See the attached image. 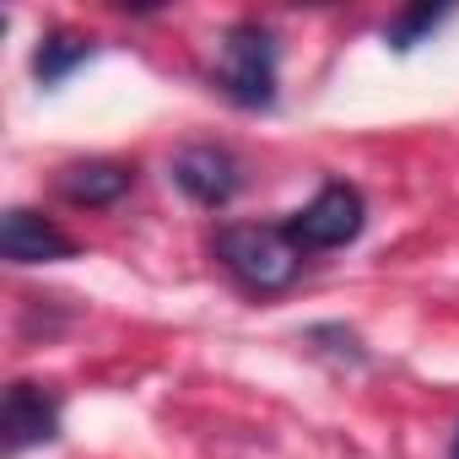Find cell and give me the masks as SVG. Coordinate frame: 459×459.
<instances>
[{"label":"cell","instance_id":"3","mask_svg":"<svg viewBox=\"0 0 459 459\" xmlns=\"http://www.w3.org/2000/svg\"><path fill=\"white\" fill-rule=\"evenodd\" d=\"M287 233H292V244L303 249V255H319V249H346L362 227H368V200H362V189L357 184H341V178H330L303 211H292L287 221Z\"/></svg>","mask_w":459,"mask_h":459},{"label":"cell","instance_id":"8","mask_svg":"<svg viewBox=\"0 0 459 459\" xmlns=\"http://www.w3.org/2000/svg\"><path fill=\"white\" fill-rule=\"evenodd\" d=\"M98 55V39L92 33H76V28H55V33H44L39 39V49H33V76H39V87H60L76 65H87Z\"/></svg>","mask_w":459,"mask_h":459},{"label":"cell","instance_id":"9","mask_svg":"<svg viewBox=\"0 0 459 459\" xmlns=\"http://www.w3.org/2000/svg\"><path fill=\"white\" fill-rule=\"evenodd\" d=\"M448 17V6H405L400 17H389V28H384V44L394 49V55H411L437 22Z\"/></svg>","mask_w":459,"mask_h":459},{"label":"cell","instance_id":"4","mask_svg":"<svg viewBox=\"0 0 459 459\" xmlns=\"http://www.w3.org/2000/svg\"><path fill=\"white\" fill-rule=\"evenodd\" d=\"M173 184H178L195 205L221 211L227 200L244 189V168H238V157L227 152V146H216V141H195V146H184V152L173 157Z\"/></svg>","mask_w":459,"mask_h":459},{"label":"cell","instance_id":"1","mask_svg":"<svg viewBox=\"0 0 459 459\" xmlns=\"http://www.w3.org/2000/svg\"><path fill=\"white\" fill-rule=\"evenodd\" d=\"M216 260L244 292H287L303 276V249L292 244L287 227H260V221H227L216 227Z\"/></svg>","mask_w":459,"mask_h":459},{"label":"cell","instance_id":"5","mask_svg":"<svg viewBox=\"0 0 459 459\" xmlns=\"http://www.w3.org/2000/svg\"><path fill=\"white\" fill-rule=\"evenodd\" d=\"M55 437H60V400L44 384L17 378L6 389V400H0V443H6V454L17 459V454L55 443Z\"/></svg>","mask_w":459,"mask_h":459},{"label":"cell","instance_id":"10","mask_svg":"<svg viewBox=\"0 0 459 459\" xmlns=\"http://www.w3.org/2000/svg\"><path fill=\"white\" fill-rule=\"evenodd\" d=\"M448 459H459V432H454V443H448Z\"/></svg>","mask_w":459,"mask_h":459},{"label":"cell","instance_id":"7","mask_svg":"<svg viewBox=\"0 0 459 459\" xmlns=\"http://www.w3.org/2000/svg\"><path fill=\"white\" fill-rule=\"evenodd\" d=\"M55 184H60V195H65L71 205L103 211V205H119V200L130 195L135 168H130V162H114V157H87V162H65Z\"/></svg>","mask_w":459,"mask_h":459},{"label":"cell","instance_id":"6","mask_svg":"<svg viewBox=\"0 0 459 459\" xmlns=\"http://www.w3.org/2000/svg\"><path fill=\"white\" fill-rule=\"evenodd\" d=\"M0 255L12 265H55V260H71L76 255V238L60 233V227L28 205H12L0 216Z\"/></svg>","mask_w":459,"mask_h":459},{"label":"cell","instance_id":"2","mask_svg":"<svg viewBox=\"0 0 459 459\" xmlns=\"http://www.w3.org/2000/svg\"><path fill=\"white\" fill-rule=\"evenodd\" d=\"M216 87L227 103L238 108H276V33L255 17L233 22L221 33V55H216Z\"/></svg>","mask_w":459,"mask_h":459}]
</instances>
